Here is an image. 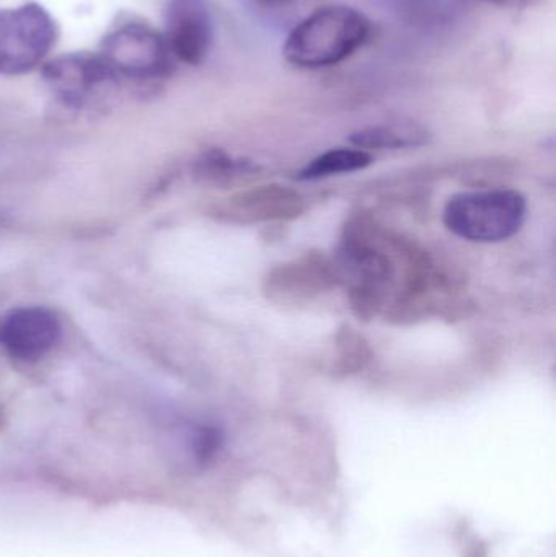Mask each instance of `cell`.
Wrapping results in <instances>:
<instances>
[{"instance_id":"obj_4","label":"cell","mask_w":556,"mask_h":557,"mask_svg":"<svg viewBox=\"0 0 556 557\" xmlns=\"http://www.w3.org/2000/svg\"><path fill=\"white\" fill-rule=\"evenodd\" d=\"M55 36L54 20L38 3L0 9V74L33 71L51 51Z\"/></svg>"},{"instance_id":"obj_14","label":"cell","mask_w":556,"mask_h":557,"mask_svg":"<svg viewBox=\"0 0 556 557\" xmlns=\"http://www.w3.org/2000/svg\"><path fill=\"white\" fill-rule=\"evenodd\" d=\"M271 2H274V0H271Z\"/></svg>"},{"instance_id":"obj_1","label":"cell","mask_w":556,"mask_h":557,"mask_svg":"<svg viewBox=\"0 0 556 557\" xmlns=\"http://www.w3.org/2000/svg\"><path fill=\"white\" fill-rule=\"evenodd\" d=\"M369 22L351 7L317 10L287 36L284 55L297 67L319 69L338 64L365 45Z\"/></svg>"},{"instance_id":"obj_12","label":"cell","mask_w":556,"mask_h":557,"mask_svg":"<svg viewBox=\"0 0 556 557\" xmlns=\"http://www.w3.org/2000/svg\"><path fill=\"white\" fill-rule=\"evenodd\" d=\"M485 2L495 3V5L499 7H522L531 2V0H485Z\"/></svg>"},{"instance_id":"obj_3","label":"cell","mask_w":556,"mask_h":557,"mask_svg":"<svg viewBox=\"0 0 556 557\" xmlns=\"http://www.w3.org/2000/svg\"><path fill=\"white\" fill-rule=\"evenodd\" d=\"M97 54L113 82L160 81L175 69V58L163 35L137 23L110 33Z\"/></svg>"},{"instance_id":"obj_2","label":"cell","mask_w":556,"mask_h":557,"mask_svg":"<svg viewBox=\"0 0 556 557\" xmlns=\"http://www.w3.org/2000/svg\"><path fill=\"white\" fill-rule=\"evenodd\" d=\"M526 211V199L511 189L462 193L447 202L444 224L457 237L495 244L521 231Z\"/></svg>"},{"instance_id":"obj_13","label":"cell","mask_w":556,"mask_h":557,"mask_svg":"<svg viewBox=\"0 0 556 557\" xmlns=\"http://www.w3.org/2000/svg\"><path fill=\"white\" fill-rule=\"evenodd\" d=\"M3 222H5V219H3L2 215H0V224H3Z\"/></svg>"},{"instance_id":"obj_10","label":"cell","mask_w":556,"mask_h":557,"mask_svg":"<svg viewBox=\"0 0 556 557\" xmlns=\"http://www.w3.org/2000/svg\"><path fill=\"white\" fill-rule=\"evenodd\" d=\"M405 13L421 25L450 22L460 10V0H404Z\"/></svg>"},{"instance_id":"obj_5","label":"cell","mask_w":556,"mask_h":557,"mask_svg":"<svg viewBox=\"0 0 556 557\" xmlns=\"http://www.w3.org/2000/svg\"><path fill=\"white\" fill-rule=\"evenodd\" d=\"M163 38L173 58L186 64H201L212 42L208 0H169Z\"/></svg>"},{"instance_id":"obj_7","label":"cell","mask_w":556,"mask_h":557,"mask_svg":"<svg viewBox=\"0 0 556 557\" xmlns=\"http://www.w3.org/2000/svg\"><path fill=\"white\" fill-rule=\"evenodd\" d=\"M46 84L69 104H82L98 87L111 81L100 55L74 52L42 67Z\"/></svg>"},{"instance_id":"obj_8","label":"cell","mask_w":556,"mask_h":557,"mask_svg":"<svg viewBox=\"0 0 556 557\" xmlns=\"http://www.w3.org/2000/svg\"><path fill=\"white\" fill-rule=\"evenodd\" d=\"M428 133L417 124L395 123L365 127L353 134L349 139L358 149H405L428 143Z\"/></svg>"},{"instance_id":"obj_9","label":"cell","mask_w":556,"mask_h":557,"mask_svg":"<svg viewBox=\"0 0 556 557\" xmlns=\"http://www.w3.org/2000/svg\"><path fill=\"white\" fill-rule=\"evenodd\" d=\"M374 162L371 153L362 149H333L313 159L302 172L299 180H320L342 173L358 172Z\"/></svg>"},{"instance_id":"obj_11","label":"cell","mask_w":556,"mask_h":557,"mask_svg":"<svg viewBox=\"0 0 556 557\" xmlns=\"http://www.w3.org/2000/svg\"><path fill=\"white\" fill-rule=\"evenodd\" d=\"M222 442V432L214 425H195L188 434L189 457L198 467H205L214 460L221 450Z\"/></svg>"},{"instance_id":"obj_6","label":"cell","mask_w":556,"mask_h":557,"mask_svg":"<svg viewBox=\"0 0 556 557\" xmlns=\"http://www.w3.org/2000/svg\"><path fill=\"white\" fill-rule=\"evenodd\" d=\"M61 323L45 307H25L7 314L0 323V344L23 362H36L61 339Z\"/></svg>"}]
</instances>
